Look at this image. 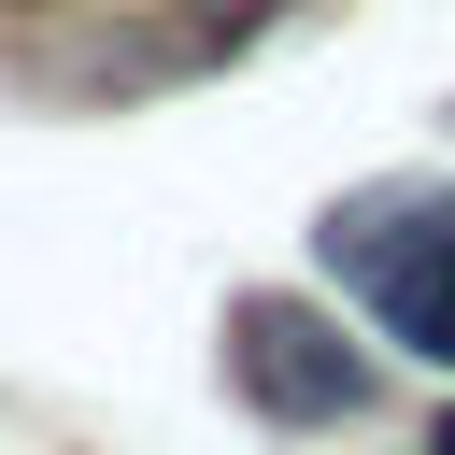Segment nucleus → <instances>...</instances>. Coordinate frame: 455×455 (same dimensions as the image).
Masks as SVG:
<instances>
[{"label":"nucleus","mask_w":455,"mask_h":455,"mask_svg":"<svg viewBox=\"0 0 455 455\" xmlns=\"http://www.w3.org/2000/svg\"><path fill=\"white\" fill-rule=\"evenodd\" d=\"M228 355H242V398L284 412V427H341V412H370V355H355L313 299H242V313H228Z\"/></svg>","instance_id":"nucleus-2"},{"label":"nucleus","mask_w":455,"mask_h":455,"mask_svg":"<svg viewBox=\"0 0 455 455\" xmlns=\"http://www.w3.org/2000/svg\"><path fill=\"white\" fill-rule=\"evenodd\" d=\"M327 270L384 313L398 355L455 370V199H341L327 213Z\"/></svg>","instance_id":"nucleus-1"},{"label":"nucleus","mask_w":455,"mask_h":455,"mask_svg":"<svg viewBox=\"0 0 455 455\" xmlns=\"http://www.w3.org/2000/svg\"><path fill=\"white\" fill-rule=\"evenodd\" d=\"M427 455H455V412H441V427H427Z\"/></svg>","instance_id":"nucleus-3"}]
</instances>
